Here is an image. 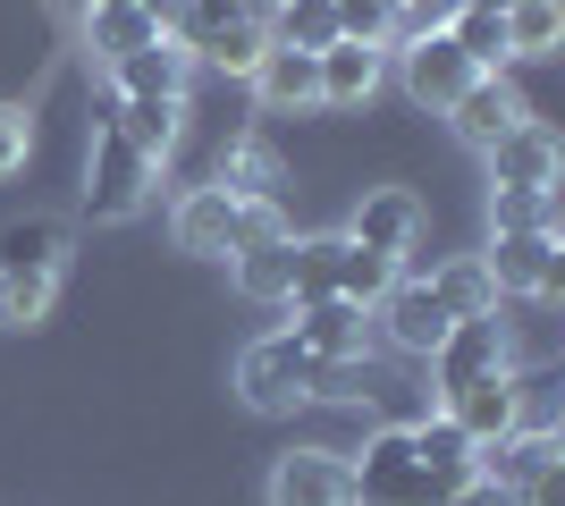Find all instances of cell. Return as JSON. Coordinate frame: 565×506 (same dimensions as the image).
<instances>
[{
	"mask_svg": "<svg viewBox=\"0 0 565 506\" xmlns=\"http://www.w3.org/2000/svg\"><path fill=\"white\" fill-rule=\"evenodd\" d=\"M397 9H405V0H397Z\"/></svg>",
	"mask_w": 565,
	"mask_h": 506,
	"instance_id": "74e56055",
	"label": "cell"
},
{
	"mask_svg": "<svg viewBox=\"0 0 565 506\" xmlns=\"http://www.w3.org/2000/svg\"><path fill=\"white\" fill-rule=\"evenodd\" d=\"M262 25H270V43H287V51H330L338 43V0H279Z\"/></svg>",
	"mask_w": 565,
	"mask_h": 506,
	"instance_id": "484cf974",
	"label": "cell"
},
{
	"mask_svg": "<svg viewBox=\"0 0 565 506\" xmlns=\"http://www.w3.org/2000/svg\"><path fill=\"white\" fill-rule=\"evenodd\" d=\"M405 439H414V456H423L448 489H465V482H472V456H481V448L456 431L448 413H423V422H405Z\"/></svg>",
	"mask_w": 565,
	"mask_h": 506,
	"instance_id": "603a6c76",
	"label": "cell"
},
{
	"mask_svg": "<svg viewBox=\"0 0 565 506\" xmlns=\"http://www.w3.org/2000/svg\"><path fill=\"white\" fill-rule=\"evenodd\" d=\"M363 330H372V313L363 304H347V295H321V304H296V346H305L312 363H354L363 355Z\"/></svg>",
	"mask_w": 565,
	"mask_h": 506,
	"instance_id": "5bb4252c",
	"label": "cell"
},
{
	"mask_svg": "<svg viewBox=\"0 0 565 506\" xmlns=\"http://www.w3.org/2000/svg\"><path fill=\"white\" fill-rule=\"evenodd\" d=\"M490 186H532V194H557V169H565V152H557V136H548L541 119H515L507 136H498L490 152Z\"/></svg>",
	"mask_w": 565,
	"mask_h": 506,
	"instance_id": "8fae6325",
	"label": "cell"
},
{
	"mask_svg": "<svg viewBox=\"0 0 565 506\" xmlns=\"http://www.w3.org/2000/svg\"><path fill=\"white\" fill-rule=\"evenodd\" d=\"M388 279H397V262H380V254H363V245L347 237V279H338V295H347V304H363V313H372L380 295H388Z\"/></svg>",
	"mask_w": 565,
	"mask_h": 506,
	"instance_id": "836d02e7",
	"label": "cell"
},
{
	"mask_svg": "<svg viewBox=\"0 0 565 506\" xmlns=\"http://www.w3.org/2000/svg\"><path fill=\"white\" fill-rule=\"evenodd\" d=\"M25 152H34V119H25L18 101H0V177H18Z\"/></svg>",
	"mask_w": 565,
	"mask_h": 506,
	"instance_id": "e575fe53",
	"label": "cell"
},
{
	"mask_svg": "<svg viewBox=\"0 0 565 506\" xmlns=\"http://www.w3.org/2000/svg\"><path fill=\"white\" fill-rule=\"evenodd\" d=\"M186 76H194V51L178 43V34H152L143 51L110 60V85H118V101H186Z\"/></svg>",
	"mask_w": 565,
	"mask_h": 506,
	"instance_id": "30bf717a",
	"label": "cell"
},
{
	"mask_svg": "<svg viewBox=\"0 0 565 506\" xmlns=\"http://www.w3.org/2000/svg\"><path fill=\"white\" fill-rule=\"evenodd\" d=\"M498 18H507V51H515V60H541L565 34V0H515V9H498Z\"/></svg>",
	"mask_w": 565,
	"mask_h": 506,
	"instance_id": "f1b7e54d",
	"label": "cell"
},
{
	"mask_svg": "<svg viewBox=\"0 0 565 506\" xmlns=\"http://www.w3.org/2000/svg\"><path fill=\"white\" fill-rule=\"evenodd\" d=\"M212 186H220V194H236V203H279V186H287V169H279V152L262 144V136H236V144L220 152V169H212Z\"/></svg>",
	"mask_w": 565,
	"mask_h": 506,
	"instance_id": "ffe728a7",
	"label": "cell"
},
{
	"mask_svg": "<svg viewBox=\"0 0 565 506\" xmlns=\"http://www.w3.org/2000/svg\"><path fill=\"white\" fill-rule=\"evenodd\" d=\"M270 506H354V473L338 448H287L270 464Z\"/></svg>",
	"mask_w": 565,
	"mask_h": 506,
	"instance_id": "ba28073f",
	"label": "cell"
},
{
	"mask_svg": "<svg viewBox=\"0 0 565 506\" xmlns=\"http://www.w3.org/2000/svg\"><path fill=\"white\" fill-rule=\"evenodd\" d=\"M152 34H169L152 9H85V43L102 51V68H110V60H127V51H143Z\"/></svg>",
	"mask_w": 565,
	"mask_h": 506,
	"instance_id": "4316f807",
	"label": "cell"
},
{
	"mask_svg": "<svg viewBox=\"0 0 565 506\" xmlns=\"http://www.w3.org/2000/svg\"><path fill=\"white\" fill-rule=\"evenodd\" d=\"M430 295H439V304H448L456 321H472V313H498V288H490V262H481V254L448 262L439 279H430Z\"/></svg>",
	"mask_w": 565,
	"mask_h": 506,
	"instance_id": "f546056e",
	"label": "cell"
},
{
	"mask_svg": "<svg viewBox=\"0 0 565 506\" xmlns=\"http://www.w3.org/2000/svg\"><path fill=\"white\" fill-rule=\"evenodd\" d=\"M236 194H220V186H186L178 194V212H169V237L186 245V254H228L236 245Z\"/></svg>",
	"mask_w": 565,
	"mask_h": 506,
	"instance_id": "e0dca14e",
	"label": "cell"
},
{
	"mask_svg": "<svg viewBox=\"0 0 565 506\" xmlns=\"http://www.w3.org/2000/svg\"><path fill=\"white\" fill-rule=\"evenodd\" d=\"M439 413H448L472 448H490V439L523 431V388H515V372H498V380H472V388H456V397H439Z\"/></svg>",
	"mask_w": 565,
	"mask_h": 506,
	"instance_id": "7c38bea8",
	"label": "cell"
},
{
	"mask_svg": "<svg viewBox=\"0 0 565 506\" xmlns=\"http://www.w3.org/2000/svg\"><path fill=\"white\" fill-rule=\"evenodd\" d=\"M448 119H456V136H465L472 152H490L498 136H507L515 119H532V110H523V94L507 85V76H472L465 94L448 101Z\"/></svg>",
	"mask_w": 565,
	"mask_h": 506,
	"instance_id": "9a60e30c",
	"label": "cell"
},
{
	"mask_svg": "<svg viewBox=\"0 0 565 506\" xmlns=\"http://www.w3.org/2000/svg\"><path fill=\"white\" fill-rule=\"evenodd\" d=\"M178 119H186V101H118V110H110V127L143 152V161H169V144H178Z\"/></svg>",
	"mask_w": 565,
	"mask_h": 506,
	"instance_id": "d4e9b609",
	"label": "cell"
},
{
	"mask_svg": "<svg viewBox=\"0 0 565 506\" xmlns=\"http://www.w3.org/2000/svg\"><path fill=\"white\" fill-rule=\"evenodd\" d=\"M397 34H405L397 0H338V43H372V51H388Z\"/></svg>",
	"mask_w": 565,
	"mask_h": 506,
	"instance_id": "d6a6232c",
	"label": "cell"
},
{
	"mask_svg": "<svg viewBox=\"0 0 565 506\" xmlns=\"http://www.w3.org/2000/svg\"><path fill=\"white\" fill-rule=\"evenodd\" d=\"M523 228H557V194L498 186V194H490V237H523Z\"/></svg>",
	"mask_w": 565,
	"mask_h": 506,
	"instance_id": "1f68e13d",
	"label": "cell"
},
{
	"mask_svg": "<svg viewBox=\"0 0 565 506\" xmlns=\"http://www.w3.org/2000/svg\"><path fill=\"white\" fill-rule=\"evenodd\" d=\"M481 9H515V0H481Z\"/></svg>",
	"mask_w": 565,
	"mask_h": 506,
	"instance_id": "8d00e7d4",
	"label": "cell"
},
{
	"mask_svg": "<svg viewBox=\"0 0 565 506\" xmlns=\"http://www.w3.org/2000/svg\"><path fill=\"white\" fill-rule=\"evenodd\" d=\"M490 288L498 295H532V304H548V295L565 288V254H557V228H523V237H490Z\"/></svg>",
	"mask_w": 565,
	"mask_h": 506,
	"instance_id": "5b68a950",
	"label": "cell"
},
{
	"mask_svg": "<svg viewBox=\"0 0 565 506\" xmlns=\"http://www.w3.org/2000/svg\"><path fill=\"white\" fill-rule=\"evenodd\" d=\"M60 262H68V228H60V219H9V228H0V279L60 270Z\"/></svg>",
	"mask_w": 565,
	"mask_h": 506,
	"instance_id": "cb8c5ba5",
	"label": "cell"
},
{
	"mask_svg": "<svg viewBox=\"0 0 565 506\" xmlns=\"http://www.w3.org/2000/svg\"><path fill=\"white\" fill-rule=\"evenodd\" d=\"M228 270H236V295H245V304H287V295H296V237L236 245Z\"/></svg>",
	"mask_w": 565,
	"mask_h": 506,
	"instance_id": "d6986e66",
	"label": "cell"
},
{
	"mask_svg": "<svg viewBox=\"0 0 565 506\" xmlns=\"http://www.w3.org/2000/svg\"><path fill=\"white\" fill-rule=\"evenodd\" d=\"M312 372H321V363H312L287 330L279 337H254V346L236 355V397H245L254 413H296L312 397Z\"/></svg>",
	"mask_w": 565,
	"mask_h": 506,
	"instance_id": "7a4b0ae2",
	"label": "cell"
},
{
	"mask_svg": "<svg viewBox=\"0 0 565 506\" xmlns=\"http://www.w3.org/2000/svg\"><path fill=\"white\" fill-rule=\"evenodd\" d=\"M448 506H523V498H515V489H498V482H481V473H472V482L456 489Z\"/></svg>",
	"mask_w": 565,
	"mask_h": 506,
	"instance_id": "d590c367",
	"label": "cell"
},
{
	"mask_svg": "<svg viewBox=\"0 0 565 506\" xmlns=\"http://www.w3.org/2000/svg\"><path fill=\"white\" fill-rule=\"evenodd\" d=\"M51 295H60V270H18V279H0V321L34 330V321H51Z\"/></svg>",
	"mask_w": 565,
	"mask_h": 506,
	"instance_id": "4dcf8cb0",
	"label": "cell"
},
{
	"mask_svg": "<svg viewBox=\"0 0 565 506\" xmlns=\"http://www.w3.org/2000/svg\"><path fill=\"white\" fill-rule=\"evenodd\" d=\"M439 34H448V43L465 51L481 76H507V60H515V51H507V18H498V9H481V0H456V18L439 25Z\"/></svg>",
	"mask_w": 565,
	"mask_h": 506,
	"instance_id": "7402d4cb",
	"label": "cell"
},
{
	"mask_svg": "<svg viewBox=\"0 0 565 506\" xmlns=\"http://www.w3.org/2000/svg\"><path fill=\"white\" fill-rule=\"evenodd\" d=\"M347 279V237H296V295L287 304H321Z\"/></svg>",
	"mask_w": 565,
	"mask_h": 506,
	"instance_id": "83f0119b",
	"label": "cell"
},
{
	"mask_svg": "<svg viewBox=\"0 0 565 506\" xmlns=\"http://www.w3.org/2000/svg\"><path fill=\"white\" fill-rule=\"evenodd\" d=\"M472 473L523 498V489H541L548 473H557V431H548V422H532V431H507V439H490V448L472 456Z\"/></svg>",
	"mask_w": 565,
	"mask_h": 506,
	"instance_id": "4fadbf2b",
	"label": "cell"
},
{
	"mask_svg": "<svg viewBox=\"0 0 565 506\" xmlns=\"http://www.w3.org/2000/svg\"><path fill=\"white\" fill-rule=\"evenodd\" d=\"M178 43L194 51V68H220V76H254L262 51H270V25L245 9V18H220V25H194V34H178Z\"/></svg>",
	"mask_w": 565,
	"mask_h": 506,
	"instance_id": "2e32d148",
	"label": "cell"
},
{
	"mask_svg": "<svg viewBox=\"0 0 565 506\" xmlns=\"http://www.w3.org/2000/svg\"><path fill=\"white\" fill-rule=\"evenodd\" d=\"M152 177H161V161H143L118 127H102L94 161H85V212H94V219H136L143 194H152Z\"/></svg>",
	"mask_w": 565,
	"mask_h": 506,
	"instance_id": "3957f363",
	"label": "cell"
},
{
	"mask_svg": "<svg viewBox=\"0 0 565 506\" xmlns=\"http://www.w3.org/2000/svg\"><path fill=\"white\" fill-rule=\"evenodd\" d=\"M347 237L363 245V254H380V262L405 270V254L423 245V194H414V186H372L363 203H354Z\"/></svg>",
	"mask_w": 565,
	"mask_h": 506,
	"instance_id": "52a82bcc",
	"label": "cell"
},
{
	"mask_svg": "<svg viewBox=\"0 0 565 506\" xmlns=\"http://www.w3.org/2000/svg\"><path fill=\"white\" fill-rule=\"evenodd\" d=\"M372 321L388 330V346H397V355H423V363L439 355V337L456 330V313L430 295V279H405V270L388 279V295L372 304Z\"/></svg>",
	"mask_w": 565,
	"mask_h": 506,
	"instance_id": "8992f818",
	"label": "cell"
},
{
	"mask_svg": "<svg viewBox=\"0 0 565 506\" xmlns=\"http://www.w3.org/2000/svg\"><path fill=\"white\" fill-rule=\"evenodd\" d=\"M430 372H439V397H456V388H472V380H498V372H515V337H507L498 313H472V321H456V330L439 337Z\"/></svg>",
	"mask_w": 565,
	"mask_h": 506,
	"instance_id": "277c9868",
	"label": "cell"
},
{
	"mask_svg": "<svg viewBox=\"0 0 565 506\" xmlns=\"http://www.w3.org/2000/svg\"><path fill=\"white\" fill-rule=\"evenodd\" d=\"M254 94L270 101V110H321V68H312V51L270 43L262 68H254Z\"/></svg>",
	"mask_w": 565,
	"mask_h": 506,
	"instance_id": "44dd1931",
	"label": "cell"
},
{
	"mask_svg": "<svg viewBox=\"0 0 565 506\" xmlns=\"http://www.w3.org/2000/svg\"><path fill=\"white\" fill-rule=\"evenodd\" d=\"M354 473V506H448L456 489L430 473L423 456H414V439H405V422H388V431H372L363 448L347 456Z\"/></svg>",
	"mask_w": 565,
	"mask_h": 506,
	"instance_id": "6da1fadb",
	"label": "cell"
},
{
	"mask_svg": "<svg viewBox=\"0 0 565 506\" xmlns=\"http://www.w3.org/2000/svg\"><path fill=\"white\" fill-rule=\"evenodd\" d=\"M312 68H321V110H354V101L380 94L388 51H372V43H330V51H312Z\"/></svg>",
	"mask_w": 565,
	"mask_h": 506,
	"instance_id": "ac0fdd59",
	"label": "cell"
},
{
	"mask_svg": "<svg viewBox=\"0 0 565 506\" xmlns=\"http://www.w3.org/2000/svg\"><path fill=\"white\" fill-rule=\"evenodd\" d=\"M397 76H405V94L423 101V110H448V101L465 94V85H472L481 68H472L465 51L448 43V34H405V51H397Z\"/></svg>",
	"mask_w": 565,
	"mask_h": 506,
	"instance_id": "9c48e42d",
	"label": "cell"
}]
</instances>
